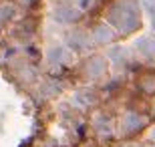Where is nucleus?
I'll return each instance as SVG.
<instances>
[{
    "label": "nucleus",
    "mask_w": 155,
    "mask_h": 147,
    "mask_svg": "<svg viewBox=\"0 0 155 147\" xmlns=\"http://www.w3.org/2000/svg\"><path fill=\"white\" fill-rule=\"evenodd\" d=\"M12 16V8L10 6H0V22L2 20H8Z\"/></svg>",
    "instance_id": "f257e3e1"
}]
</instances>
